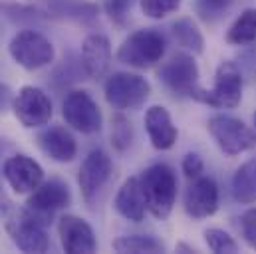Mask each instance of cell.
I'll use <instances>...</instances> for the list:
<instances>
[{"label":"cell","mask_w":256,"mask_h":254,"mask_svg":"<svg viewBox=\"0 0 256 254\" xmlns=\"http://www.w3.org/2000/svg\"><path fill=\"white\" fill-rule=\"evenodd\" d=\"M159 80L171 94L179 98H191V94L198 88V66L189 54H175L169 62L161 66Z\"/></svg>","instance_id":"9"},{"label":"cell","mask_w":256,"mask_h":254,"mask_svg":"<svg viewBox=\"0 0 256 254\" xmlns=\"http://www.w3.org/2000/svg\"><path fill=\"white\" fill-rule=\"evenodd\" d=\"M218 208V187L210 177H194L185 192V212L194 218L212 216Z\"/></svg>","instance_id":"14"},{"label":"cell","mask_w":256,"mask_h":254,"mask_svg":"<svg viewBox=\"0 0 256 254\" xmlns=\"http://www.w3.org/2000/svg\"><path fill=\"white\" fill-rule=\"evenodd\" d=\"M177 250H185V252H194V248H191V246H187V244H177Z\"/></svg>","instance_id":"34"},{"label":"cell","mask_w":256,"mask_h":254,"mask_svg":"<svg viewBox=\"0 0 256 254\" xmlns=\"http://www.w3.org/2000/svg\"><path fill=\"white\" fill-rule=\"evenodd\" d=\"M40 149L58 163H70L78 153V143L74 135L62 126H54L44 129L38 135Z\"/></svg>","instance_id":"18"},{"label":"cell","mask_w":256,"mask_h":254,"mask_svg":"<svg viewBox=\"0 0 256 254\" xmlns=\"http://www.w3.org/2000/svg\"><path fill=\"white\" fill-rule=\"evenodd\" d=\"M254 126H256V114H254Z\"/></svg>","instance_id":"35"},{"label":"cell","mask_w":256,"mask_h":254,"mask_svg":"<svg viewBox=\"0 0 256 254\" xmlns=\"http://www.w3.org/2000/svg\"><path fill=\"white\" fill-rule=\"evenodd\" d=\"M70 200H72V194H70L68 185L58 179H52L32 190V194L26 200V208L34 212L38 218H42L44 222H48V218L56 210L70 204Z\"/></svg>","instance_id":"12"},{"label":"cell","mask_w":256,"mask_h":254,"mask_svg":"<svg viewBox=\"0 0 256 254\" xmlns=\"http://www.w3.org/2000/svg\"><path fill=\"white\" fill-rule=\"evenodd\" d=\"M131 4H133V0H108V12H110L112 20L122 24L128 16Z\"/></svg>","instance_id":"31"},{"label":"cell","mask_w":256,"mask_h":254,"mask_svg":"<svg viewBox=\"0 0 256 254\" xmlns=\"http://www.w3.org/2000/svg\"><path fill=\"white\" fill-rule=\"evenodd\" d=\"M114 250L118 252H133V254H157L163 252L165 246L155 236H143V234H131V236H120L114 240Z\"/></svg>","instance_id":"23"},{"label":"cell","mask_w":256,"mask_h":254,"mask_svg":"<svg viewBox=\"0 0 256 254\" xmlns=\"http://www.w3.org/2000/svg\"><path fill=\"white\" fill-rule=\"evenodd\" d=\"M232 194L240 204L256 202V157L244 161L232 177Z\"/></svg>","instance_id":"20"},{"label":"cell","mask_w":256,"mask_h":254,"mask_svg":"<svg viewBox=\"0 0 256 254\" xmlns=\"http://www.w3.org/2000/svg\"><path fill=\"white\" fill-rule=\"evenodd\" d=\"M6 230L12 242L22 252H46L50 248V238L44 228V220L38 218L28 208L18 210L6 220Z\"/></svg>","instance_id":"7"},{"label":"cell","mask_w":256,"mask_h":254,"mask_svg":"<svg viewBox=\"0 0 256 254\" xmlns=\"http://www.w3.org/2000/svg\"><path fill=\"white\" fill-rule=\"evenodd\" d=\"M131 124L124 116H116L114 118V131H112V139H114V145L118 151H126L129 145H131Z\"/></svg>","instance_id":"28"},{"label":"cell","mask_w":256,"mask_h":254,"mask_svg":"<svg viewBox=\"0 0 256 254\" xmlns=\"http://www.w3.org/2000/svg\"><path fill=\"white\" fill-rule=\"evenodd\" d=\"M12 110L18 118V122L24 127H42L52 120V102L46 96V92H42L40 88L34 86H24L14 102H12Z\"/></svg>","instance_id":"10"},{"label":"cell","mask_w":256,"mask_h":254,"mask_svg":"<svg viewBox=\"0 0 256 254\" xmlns=\"http://www.w3.org/2000/svg\"><path fill=\"white\" fill-rule=\"evenodd\" d=\"M2 175L12 187V190L18 194L32 192L44 183V169L40 167V163H36L28 155H14L6 159L2 167Z\"/></svg>","instance_id":"13"},{"label":"cell","mask_w":256,"mask_h":254,"mask_svg":"<svg viewBox=\"0 0 256 254\" xmlns=\"http://www.w3.org/2000/svg\"><path fill=\"white\" fill-rule=\"evenodd\" d=\"M139 181H141V187L145 192L147 210L155 218H161V220L167 218L177 200L175 171L165 163H157V165H151L149 169H145L143 175L139 177Z\"/></svg>","instance_id":"1"},{"label":"cell","mask_w":256,"mask_h":254,"mask_svg":"<svg viewBox=\"0 0 256 254\" xmlns=\"http://www.w3.org/2000/svg\"><path fill=\"white\" fill-rule=\"evenodd\" d=\"M240 72H246L248 76H256V42L254 46H250V50H246L242 54V62L238 64Z\"/></svg>","instance_id":"32"},{"label":"cell","mask_w":256,"mask_h":254,"mask_svg":"<svg viewBox=\"0 0 256 254\" xmlns=\"http://www.w3.org/2000/svg\"><path fill=\"white\" fill-rule=\"evenodd\" d=\"M163 54H165V38L153 28H143L131 32L122 42L118 50V60L137 70H147L161 62Z\"/></svg>","instance_id":"3"},{"label":"cell","mask_w":256,"mask_h":254,"mask_svg":"<svg viewBox=\"0 0 256 254\" xmlns=\"http://www.w3.org/2000/svg\"><path fill=\"white\" fill-rule=\"evenodd\" d=\"M48 2V12L54 16H66V18H76V20H84L94 18L98 8L92 4H80V2H72V0H46Z\"/></svg>","instance_id":"24"},{"label":"cell","mask_w":256,"mask_h":254,"mask_svg":"<svg viewBox=\"0 0 256 254\" xmlns=\"http://www.w3.org/2000/svg\"><path fill=\"white\" fill-rule=\"evenodd\" d=\"M240 228H242V236L246 240V244L256 250V206L246 210L242 214V220H240Z\"/></svg>","instance_id":"29"},{"label":"cell","mask_w":256,"mask_h":254,"mask_svg":"<svg viewBox=\"0 0 256 254\" xmlns=\"http://www.w3.org/2000/svg\"><path fill=\"white\" fill-rule=\"evenodd\" d=\"M206 127L218 149L230 157L256 147V131L232 116H212Z\"/></svg>","instance_id":"4"},{"label":"cell","mask_w":256,"mask_h":254,"mask_svg":"<svg viewBox=\"0 0 256 254\" xmlns=\"http://www.w3.org/2000/svg\"><path fill=\"white\" fill-rule=\"evenodd\" d=\"M12 60L22 66L24 70H40L54 62V44L36 30H22L18 32L8 46Z\"/></svg>","instance_id":"5"},{"label":"cell","mask_w":256,"mask_h":254,"mask_svg":"<svg viewBox=\"0 0 256 254\" xmlns=\"http://www.w3.org/2000/svg\"><path fill=\"white\" fill-rule=\"evenodd\" d=\"M230 4L232 0H194V10L202 22L214 24L228 12Z\"/></svg>","instance_id":"25"},{"label":"cell","mask_w":256,"mask_h":254,"mask_svg":"<svg viewBox=\"0 0 256 254\" xmlns=\"http://www.w3.org/2000/svg\"><path fill=\"white\" fill-rule=\"evenodd\" d=\"M191 98L212 108H226V110L236 108L242 100V72L238 64L222 62L216 68L212 90L196 88Z\"/></svg>","instance_id":"2"},{"label":"cell","mask_w":256,"mask_h":254,"mask_svg":"<svg viewBox=\"0 0 256 254\" xmlns=\"http://www.w3.org/2000/svg\"><path fill=\"white\" fill-rule=\"evenodd\" d=\"M82 64L90 78H104L112 64V44L104 34H90L82 44Z\"/></svg>","instance_id":"16"},{"label":"cell","mask_w":256,"mask_h":254,"mask_svg":"<svg viewBox=\"0 0 256 254\" xmlns=\"http://www.w3.org/2000/svg\"><path fill=\"white\" fill-rule=\"evenodd\" d=\"M226 42L232 46H248L256 42V8H246L226 32Z\"/></svg>","instance_id":"21"},{"label":"cell","mask_w":256,"mask_h":254,"mask_svg":"<svg viewBox=\"0 0 256 254\" xmlns=\"http://www.w3.org/2000/svg\"><path fill=\"white\" fill-rule=\"evenodd\" d=\"M106 100L116 110H135L143 106L151 94V86L139 74L116 72L106 82Z\"/></svg>","instance_id":"6"},{"label":"cell","mask_w":256,"mask_h":254,"mask_svg":"<svg viewBox=\"0 0 256 254\" xmlns=\"http://www.w3.org/2000/svg\"><path fill=\"white\" fill-rule=\"evenodd\" d=\"M112 171H114L112 157L104 149H96L84 159V163L80 167L78 183H80V189H82L86 202H92L96 198V194L106 187V183L112 177Z\"/></svg>","instance_id":"11"},{"label":"cell","mask_w":256,"mask_h":254,"mask_svg":"<svg viewBox=\"0 0 256 254\" xmlns=\"http://www.w3.org/2000/svg\"><path fill=\"white\" fill-rule=\"evenodd\" d=\"M173 38L177 40L179 46H183L185 50H189L192 54H200L204 48V38L198 30V26L192 22L191 18H179L177 22H173L171 26Z\"/></svg>","instance_id":"22"},{"label":"cell","mask_w":256,"mask_h":254,"mask_svg":"<svg viewBox=\"0 0 256 254\" xmlns=\"http://www.w3.org/2000/svg\"><path fill=\"white\" fill-rule=\"evenodd\" d=\"M58 232L62 248L68 254H92L98 248V240L92 226L76 214H64L60 218Z\"/></svg>","instance_id":"15"},{"label":"cell","mask_w":256,"mask_h":254,"mask_svg":"<svg viewBox=\"0 0 256 254\" xmlns=\"http://www.w3.org/2000/svg\"><path fill=\"white\" fill-rule=\"evenodd\" d=\"M183 0H141V10L153 20H161L179 10Z\"/></svg>","instance_id":"27"},{"label":"cell","mask_w":256,"mask_h":254,"mask_svg":"<svg viewBox=\"0 0 256 254\" xmlns=\"http://www.w3.org/2000/svg\"><path fill=\"white\" fill-rule=\"evenodd\" d=\"M114 206L128 220L139 222L145 218L147 202H145V192H143L139 177H131L120 187L118 194H116V200H114Z\"/></svg>","instance_id":"19"},{"label":"cell","mask_w":256,"mask_h":254,"mask_svg":"<svg viewBox=\"0 0 256 254\" xmlns=\"http://www.w3.org/2000/svg\"><path fill=\"white\" fill-rule=\"evenodd\" d=\"M62 116H64L68 126L74 127L80 133H86V135L98 133L104 124L100 106L84 90H74L68 94L64 106H62Z\"/></svg>","instance_id":"8"},{"label":"cell","mask_w":256,"mask_h":254,"mask_svg":"<svg viewBox=\"0 0 256 254\" xmlns=\"http://www.w3.org/2000/svg\"><path fill=\"white\" fill-rule=\"evenodd\" d=\"M204 242H206V246H208L212 252H216V254L238 252L236 240H234L228 232H224V230H220V228H206V230H204Z\"/></svg>","instance_id":"26"},{"label":"cell","mask_w":256,"mask_h":254,"mask_svg":"<svg viewBox=\"0 0 256 254\" xmlns=\"http://www.w3.org/2000/svg\"><path fill=\"white\" fill-rule=\"evenodd\" d=\"M145 129L149 135V141L155 149L167 151L175 145L179 131L173 126V120L169 112L163 106H151L145 114Z\"/></svg>","instance_id":"17"},{"label":"cell","mask_w":256,"mask_h":254,"mask_svg":"<svg viewBox=\"0 0 256 254\" xmlns=\"http://www.w3.org/2000/svg\"><path fill=\"white\" fill-rule=\"evenodd\" d=\"M10 102H14V100H12V92H10V88L0 84V112H6V108H8Z\"/></svg>","instance_id":"33"},{"label":"cell","mask_w":256,"mask_h":254,"mask_svg":"<svg viewBox=\"0 0 256 254\" xmlns=\"http://www.w3.org/2000/svg\"><path fill=\"white\" fill-rule=\"evenodd\" d=\"M181 167H183V173H185L189 179H194V177H198V175L202 173L204 163H202V159H200L198 153H187Z\"/></svg>","instance_id":"30"}]
</instances>
